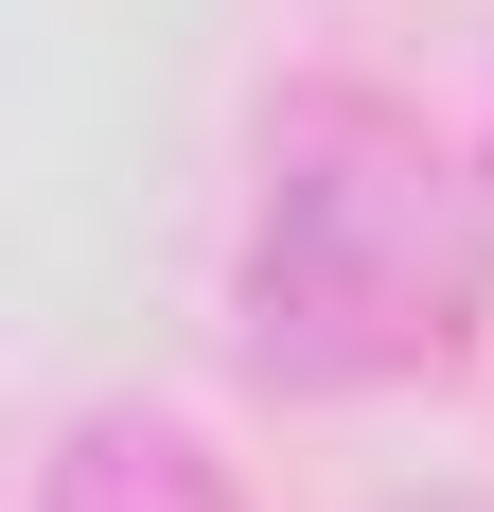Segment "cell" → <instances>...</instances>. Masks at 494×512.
<instances>
[{"label": "cell", "instance_id": "cell-1", "mask_svg": "<svg viewBox=\"0 0 494 512\" xmlns=\"http://www.w3.org/2000/svg\"><path fill=\"white\" fill-rule=\"evenodd\" d=\"M477 283H494L477 177L389 89H300L265 124V195H247V265H230V336L265 389H406V371H442Z\"/></svg>", "mask_w": 494, "mask_h": 512}, {"label": "cell", "instance_id": "cell-2", "mask_svg": "<svg viewBox=\"0 0 494 512\" xmlns=\"http://www.w3.org/2000/svg\"><path fill=\"white\" fill-rule=\"evenodd\" d=\"M36 512H247V495H230V460H212L195 424H159V407H89V424L36 460Z\"/></svg>", "mask_w": 494, "mask_h": 512}]
</instances>
